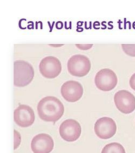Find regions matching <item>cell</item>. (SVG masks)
I'll use <instances>...</instances> for the list:
<instances>
[{"instance_id": "30bf717a", "label": "cell", "mask_w": 135, "mask_h": 153, "mask_svg": "<svg viewBox=\"0 0 135 153\" xmlns=\"http://www.w3.org/2000/svg\"><path fill=\"white\" fill-rule=\"evenodd\" d=\"M35 120V115L33 110L27 105H20L14 112V120L20 127H30L34 123Z\"/></svg>"}, {"instance_id": "7c38bea8", "label": "cell", "mask_w": 135, "mask_h": 153, "mask_svg": "<svg viewBox=\"0 0 135 153\" xmlns=\"http://www.w3.org/2000/svg\"><path fill=\"white\" fill-rule=\"evenodd\" d=\"M101 153H126L124 148L122 144L117 142H113L106 144L103 148Z\"/></svg>"}, {"instance_id": "8fae6325", "label": "cell", "mask_w": 135, "mask_h": 153, "mask_svg": "<svg viewBox=\"0 0 135 153\" xmlns=\"http://www.w3.org/2000/svg\"><path fill=\"white\" fill-rule=\"evenodd\" d=\"M53 138L47 134H40L32 138L31 148L34 153H50L54 148Z\"/></svg>"}, {"instance_id": "277c9868", "label": "cell", "mask_w": 135, "mask_h": 153, "mask_svg": "<svg viewBox=\"0 0 135 153\" xmlns=\"http://www.w3.org/2000/svg\"><path fill=\"white\" fill-rule=\"evenodd\" d=\"M118 82L117 75L110 68H103L97 72L95 77V83L97 88L104 92L112 91Z\"/></svg>"}, {"instance_id": "2e32d148", "label": "cell", "mask_w": 135, "mask_h": 153, "mask_svg": "<svg viewBox=\"0 0 135 153\" xmlns=\"http://www.w3.org/2000/svg\"><path fill=\"white\" fill-rule=\"evenodd\" d=\"M129 84L130 87L132 90L135 91V73L133 74L130 77L129 80Z\"/></svg>"}, {"instance_id": "6da1fadb", "label": "cell", "mask_w": 135, "mask_h": 153, "mask_svg": "<svg viewBox=\"0 0 135 153\" xmlns=\"http://www.w3.org/2000/svg\"><path fill=\"white\" fill-rule=\"evenodd\" d=\"M37 109L40 118L45 122H56L62 117L65 112L63 104L54 96L43 98L39 102Z\"/></svg>"}, {"instance_id": "5b68a950", "label": "cell", "mask_w": 135, "mask_h": 153, "mask_svg": "<svg viewBox=\"0 0 135 153\" xmlns=\"http://www.w3.org/2000/svg\"><path fill=\"white\" fill-rule=\"evenodd\" d=\"M39 70L43 76L47 79H54L61 74L62 65L60 60L55 56H46L40 62Z\"/></svg>"}, {"instance_id": "8992f818", "label": "cell", "mask_w": 135, "mask_h": 153, "mask_svg": "<svg viewBox=\"0 0 135 153\" xmlns=\"http://www.w3.org/2000/svg\"><path fill=\"white\" fill-rule=\"evenodd\" d=\"M114 104L118 110L124 114H129L135 110V97L128 90L117 92L114 97Z\"/></svg>"}, {"instance_id": "4fadbf2b", "label": "cell", "mask_w": 135, "mask_h": 153, "mask_svg": "<svg viewBox=\"0 0 135 153\" xmlns=\"http://www.w3.org/2000/svg\"><path fill=\"white\" fill-rule=\"evenodd\" d=\"M122 47L124 52L128 56L135 57V45L122 44Z\"/></svg>"}, {"instance_id": "5bb4252c", "label": "cell", "mask_w": 135, "mask_h": 153, "mask_svg": "<svg viewBox=\"0 0 135 153\" xmlns=\"http://www.w3.org/2000/svg\"><path fill=\"white\" fill-rule=\"evenodd\" d=\"M14 149L15 150L19 147L21 142V135L16 130L14 131Z\"/></svg>"}, {"instance_id": "7a4b0ae2", "label": "cell", "mask_w": 135, "mask_h": 153, "mask_svg": "<svg viewBox=\"0 0 135 153\" xmlns=\"http://www.w3.org/2000/svg\"><path fill=\"white\" fill-rule=\"evenodd\" d=\"M34 70L29 62L18 60L14 62V84L23 88L29 85L34 79Z\"/></svg>"}, {"instance_id": "9a60e30c", "label": "cell", "mask_w": 135, "mask_h": 153, "mask_svg": "<svg viewBox=\"0 0 135 153\" xmlns=\"http://www.w3.org/2000/svg\"><path fill=\"white\" fill-rule=\"evenodd\" d=\"M76 46L77 48H79V50H88L89 49H90L91 47L93 46L92 44H88V45H80L76 44Z\"/></svg>"}, {"instance_id": "ba28073f", "label": "cell", "mask_w": 135, "mask_h": 153, "mask_svg": "<svg viewBox=\"0 0 135 153\" xmlns=\"http://www.w3.org/2000/svg\"><path fill=\"white\" fill-rule=\"evenodd\" d=\"M82 129L80 124L73 119H68L62 122L59 128V133L64 140L73 142L79 139Z\"/></svg>"}, {"instance_id": "52a82bcc", "label": "cell", "mask_w": 135, "mask_h": 153, "mask_svg": "<svg viewBox=\"0 0 135 153\" xmlns=\"http://www.w3.org/2000/svg\"><path fill=\"white\" fill-rule=\"evenodd\" d=\"M94 130L96 135L101 139L106 140L112 138L117 131V126L112 118H100L95 124Z\"/></svg>"}, {"instance_id": "9c48e42d", "label": "cell", "mask_w": 135, "mask_h": 153, "mask_svg": "<svg viewBox=\"0 0 135 153\" xmlns=\"http://www.w3.org/2000/svg\"><path fill=\"white\" fill-rule=\"evenodd\" d=\"M62 97L68 102L74 103L79 100L83 94V88L80 82L75 80L65 82L61 88Z\"/></svg>"}, {"instance_id": "3957f363", "label": "cell", "mask_w": 135, "mask_h": 153, "mask_svg": "<svg viewBox=\"0 0 135 153\" xmlns=\"http://www.w3.org/2000/svg\"><path fill=\"white\" fill-rule=\"evenodd\" d=\"M69 73L73 76L82 77L89 74L91 69V62L87 56L76 54L71 56L67 63Z\"/></svg>"}]
</instances>
